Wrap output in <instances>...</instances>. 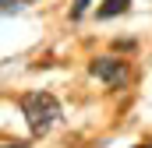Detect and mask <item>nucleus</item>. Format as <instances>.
<instances>
[{
    "label": "nucleus",
    "instance_id": "f257e3e1",
    "mask_svg": "<svg viewBox=\"0 0 152 148\" xmlns=\"http://www.w3.org/2000/svg\"><path fill=\"white\" fill-rule=\"evenodd\" d=\"M21 113H25V120H28L32 134L42 138V134L60 120V102H57L50 92H28V95L21 99Z\"/></svg>",
    "mask_w": 152,
    "mask_h": 148
},
{
    "label": "nucleus",
    "instance_id": "f03ea898",
    "mask_svg": "<svg viewBox=\"0 0 152 148\" xmlns=\"http://www.w3.org/2000/svg\"><path fill=\"white\" fill-rule=\"evenodd\" d=\"M88 71L96 74L99 81H106V85H113V88H120V85H127V60H117V57H99V60H92L88 64Z\"/></svg>",
    "mask_w": 152,
    "mask_h": 148
},
{
    "label": "nucleus",
    "instance_id": "7ed1b4c3",
    "mask_svg": "<svg viewBox=\"0 0 152 148\" xmlns=\"http://www.w3.org/2000/svg\"><path fill=\"white\" fill-rule=\"evenodd\" d=\"M124 11H127V0H103L99 18H117V14H124Z\"/></svg>",
    "mask_w": 152,
    "mask_h": 148
},
{
    "label": "nucleus",
    "instance_id": "20e7f679",
    "mask_svg": "<svg viewBox=\"0 0 152 148\" xmlns=\"http://www.w3.org/2000/svg\"><path fill=\"white\" fill-rule=\"evenodd\" d=\"M88 4H92V0H75V11H71V14H75V18H81V14L88 11Z\"/></svg>",
    "mask_w": 152,
    "mask_h": 148
},
{
    "label": "nucleus",
    "instance_id": "39448f33",
    "mask_svg": "<svg viewBox=\"0 0 152 148\" xmlns=\"http://www.w3.org/2000/svg\"><path fill=\"white\" fill-rule=\"evenodd\" d=\"M4 148H25V145H21V141H14V145H4Z\"/></svg>",
    "mask_w": 152,
    "mask_h": 148
},
{
    "label": "nucleus",
    "instance_id": "423d86ee",
    "mask_svg": "<svg viewBox=\"0 0 152 148\" xmlns=\"http://www.w3.org/2000/svg\"><path fill=\"white\" fill-rule=\"evenodd\" d=\"M134 148H152V145H134Z\"/></svg>",
    "mask_w": 152,
    "mask_h": 148
}]
</instances>
